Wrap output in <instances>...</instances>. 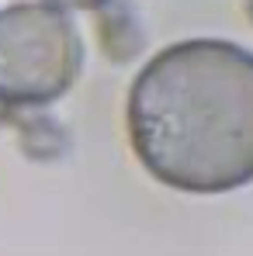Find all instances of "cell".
<instances>
[{"label":"cell","mask_w":253,"mask_h":256,"mask_svg":"<svg viewBox=\"0 0 253 256\" xmlns=\"http://www.w3.org/2000/svg\"><path fill=\"white\" fill-rule=\"evenodd\" d=\"M128 142L160 184L225 194L253 180V52L187 38L156 52L125 108Z\"/></svg>","instance_id":"obj_1"},{"label":"cell","mask_w":253,"mask_h":256,"mask_svg":"<svg viewBox=\"0 0 253 256\" xmlns=\"http://www.w3.org/2000/svg\"><path fill=\"white\" fill-rule=\"evenodd\" d=\"M84 38L70 14L49 4H11L0 10V104L45 108L77 84Z\"/></svg>","instance_id":"obj_2"},{"label":"cell","mask_w":253,"mask_h":256,"mask_svg":"<svg viewBox=\"0 0 253 256\" xmlns=\"http://www.w3.org/2000/svg\"><path fill=\"white\" fill-rule=\"evenodd\" d=\"M45 4L63 10V14H70V10H101L108 0H45Z\"/></svg>","instance_id":"obj_3"}]
</instances>
